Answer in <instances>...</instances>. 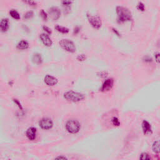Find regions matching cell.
Returning a JSON list of instances; mask_svg holds the SVG:
<instances>
[{
  "mask_svg": "<svg viewBox=\"0 0 160 160\" xmlns=\"http://www.w3.org/2000/svg\"><path fill=\"white\" fill-rule=\"evenodd\" d=\"M116 13L119 22L123 23V22L130 21L131 20V13L126 8L118 6L116 8Z\"/></svg>",
  "mask_w": 160,
  "mask_h": 160,
  "instance_id": "6da1fadb",
  "label": "cell"
},
{
  "mask_svg": "<svg viewBox=\"0 0 160 160\" xmlns=\"http://www.w3.org/2000/svg\"><path fill=\"white\" fill-rule=\"evenodd\" d=\"M60 45L65 50L70 53H74L76 50L74 42L69 39H61L60 41Z\"/></svg>",
  "mask_w": 160,
  "mask_h": 160,
  "instance_id": "7a4b0ae2",
  "label": "cell"
},
{
  "mask_svg": "<svg viewBox=\"0 0 160 160\" xmlns=\"http://www.w3.org/2000/svg\"><path fill=\"white\" fill-rule=\"evenodd\" d=\"M64 97L66 100L69 101H72L73 102H78L81 101L84 98V95L80 93L75 92L73 91H69L65 93Z\"/></svg>",
  "mask_w": 160,
  "mask_h": 160,
  "instance_id": "3957f363",
  "label": "cell"
},
{
  "mask_svg": "<svg viewBox=\"0 0 160 160\" xmlns=\"http://www.w3.org/2000/svg\"><path fill=\"white\" fill-rule=\"evenodd\" d=\"M67 131L71 133H76L80 130V124L76 120H69L66 124Z\"/></svg>",
  "mask_w": 160,
  "mask_h": 160,
  "instance_id": "277c9868",
  "label": "cell"
},
{
  "mask_svg": "<svg viewBox=\"0 0 160 160\" xmlns=\"http://www.w3.org/2000/svg\"><path fill=\"white\" fill-rule=\"evenodd\" d=\"M88 20L93 28L99 29L101 26V21L100 18L98 16H93L91 15H87Z\"/></svg>",
  "mask_w": 160,
  "mask_h": 160,
  "instance_id": "5b68a950",
  "label": "cell"
},
{
  "mask_svg": "<svg viewBox=\"0 0 160 160\" xmlns=\"http://www.w3.org/2000/svg\"><path fill=\"white\" fill-rule=\"evenodd\" d=\"M48 13L53 20H57L58 19H59L61 16L60 10L56 6H53L49 9Z\"/></svg>",
  "mask_w": 160,
  "mask_h": 160,
  "instance_id": "8992f818",
  "label": "cell"
},
{
  "mask_svg": "<svg viewBox=\"0 0 160 160\" xmlns=\"http://www.w3.org/2000/svg\"><path fill=\"white\" fill-rule=\"evenodd\" d=\"M39 124L40 127L44 130H50L53 127V121L51 119L48 118H43Z\"/></svg>",
  "mask_w": 160,
  "mask_h": 160,
  "instance_id": "52a82bcc",
  "label": "cell"
},
{
  "mask_svg": "<svg viewBox=\"0 0 160 160\" xmlns=\"http://www.w3.org/2000/svg\"><path fill=\"white\" fill-rule=\"evenodd\" d=\"M39 37H40V39H41V41L45 46H50L52 45V44H53L52 40L47 33H42L40 34Z\"/></svg>",
  "mask_w": 160,
  "mask_h": 160,
  "instance_id": "ba28073f",
  "label": "cell"
},
{
  "mask_svg": "<svg viewBox=\"0 0 160 160\" xmlns=\"http://www.w3.org/2000/svg\"><path fill=\"white\" fill-rule=\"evenodd\" d=\"M44 82L48 86H54L58 83V79L51 75L47 74L44 78Z\"/></svg>",
  "mask_w": 160,
  "mask_h": 160,
  "instance_id": "9c48e42d",
  "label": "cell"
},
{
  "mask_svg": "<svg viewBox=\"0 0 160 160\" xmlns=\"http://www.w3.org/2000/svg\"><path fill=\"white\" fill-rule=\"evenodd\" d=\"M113 85V79H106L104 82L103 86L101 87V91H109L110 90Z\"/></svg>",
  "mask_w": 160,
  "mask_h": 160,
  "instance_id": "30bf717a",
  "label": "cell"
},
{
  "mask_svg": "<svg viewBox=\"0 0 160 160\" xmlns=\"http://www.w3.org/2000/svg\"><path fill=\"white\" fill-rule=\"evenodd\" d=\"M36 129L34 127H31L28 129L27 131H26V136H27L28 138L30 140H34L36 138Z\"/></svg>",
  "mask_w": 160,
  "mask_h": 160,
  "instance_id": "8fae6325",
  "label": "cell"
},
{
  "mask_svg": "<svg viewBox=\"0 0 160 160\" xmlns=\"http://www.w3.org/2000/svg\"><path fill=\"white\" fill-rule=\"evenodd\" d=\"M142 128H143L144 134L147 135L149 134V133H152V126H151V124L148 121L144 120L143 121V123H142Z\"/></svg>",
  "mask_w": 160,
  "mask_h": 160,
  "instance_id": "7c38bea8",
  "label": "cell"
},
{
  "mask_svg": "<svg viewBox=\"0 0 160 160\" xmlns=\"http://www.w3.org/2000/svg\"><path fill=\"white\" fill-rule=\"evenodd\" d=\"M0 28L3 32H5L9 28V20L8 18L2 19L0 23Z\"/></svg>",
  "mask_w": 160,
  "mask_h": 160,
  "instance_id": "4fadbf2b",
  "label": "cell"
},
{
  "mask_svg": "<svg viewBox=\"0 0 160 160\" xmlns=\"http://www.w3.org/2000/svg\"><path fill=\"white\" fill-rule=\"evenodd\" d=\"M32 61L33 63L36 65H39L42 63V58L41 56L39 53H35L33 55L32 58Z\"/></svg>",
  "mask_w": 160,
  "mask_h": 160,
  "instance_id": "5bb4252c",
  "label": "cell"
},
{
  "mask_svg": "<svg viewBox=\"0 0 160 160\" xmlns=\"http://www.w3.org/2000/svg\"><path fill=\"white\" fill-rule=\"evenodd\" d=\"M29 47V43L26 40H21L18 44L17 48L19 49V50H26Z\"/></svg>",
  "mask_w": 160,
  "mask_h": 160,
  "instance_id": "9a60e30c",
  "label": "cell"
},
{
  "mask_svg": "<svg viewBox=\"0 0 160 160\" xmlns=\"http://www.w3.org/2000/svg\"><path fill=\"white\" fill-rule=\"evenodd\" d=\"M152 150L155 153H160V140L154 141L152 145Z\"/></svg>",
  "mask_w": 160,
  "mask_h": 160,
  "instance_id": "2e32d148",
  "label": "cell"
},
{
  "mask_svg": "<svg viewBox=\"0 0 160 160\" xmlns=\"http://www.w3.org/2000/svg\"><path fill=\"white\" fill-rule=\"evenodd\" d=\"M55 29L58 31V32H60L61 33H68L69 32V29L64 27V26H61L60 25H56L55 26Z\"/></svg>",
  "mask_w": 160,
  "mask_h": 160,
  "instance_id": "e0dca14e",
  "label": "cell"
},
{
  "mask_svg": "<svg viewBox=\"0 0 160 160\" xmlns=\"http://www.w3.org/2000/svg\"><path fill=\"white\" fill-rule=\"evenodd\" d=\"M10 14L11 16V17L13 18H15L16 20L20 19V15L19 14V13L16 10H10Z\"/></svg>",
  "mask_w": 160,
  "mask_h": 160,
  "instance_id": "ac0fdd59",
  "label": "cell"
},
{
  "mask_svg": "<svg viewBox=\"0 0 160 160\" xmlns=\"http://www.w3.org/2000/svg\"><path fill=\"white\" fill-rule=\"evenodd\" d=\"M140 160H150V158L147 153H143L140 156Z\"/></svg>",
  "mask_w": 160,
  "mask_h": 160,
  "instance_id": "d6986e66",
  "label": "cell"
},
{
  "mask_svg": "<svg viewBox=\"0 0 160 160\" xmlns=\"http://www.w3.org/2000/svg\"><path fill=\"white\" fill-rule=\"evenodd\" d=\"M33 16V12L32 11H28L26 13L24 16V18L26 20H28V19L31 18H32Z\"/></svg>",
  "mask_w": 160,
  "mask_h": 160,
  "instance_id": "ffe728a7",
  "label": "cell"
},
{
  "mask_svg": "<svg viewBox=\"0 0 160 160\" xmlns=\"http://www.w3.org/2000/svg\"><path fill=\"white\" fill-rule=\"evenodd\" d=\"M40 15H41V16L42 17V18L44 20L46 21L47 19H48V15L46 14V13L43 10H41V11H40Z\"/></svg>",
  "mask_w": 160,
  "mask_h": 160,
  "instance_id": "44dd1931",
  "label": "cell"
},
{
  "mask_svg": "<svg viewBox=\"0 0 160 160\" xmlns=\"http://www.w3.org/2000/svg\"><path fill=\"white\" fill-rule=\"evenodd\" d=\"M137 8H138V9L139 10L142 11H143L145 10V8L144 4L142 3L141 2H140V3H138V4Z\"/></svg>",
  "mask_w": 160,
  "mask_h": 160,
  "instance_id": "7402d4cb",
  "label": "cell"
},
{
  "mask_svg": "<svg viewBox=\"0 0 160 160\" xmlns=\"http://www.w3.org/2000/svg\"><path fill=\"white\" fill-rule=\"evenodd\" d=\"M154 57H155V60H156V62H158V63H160V53L158 52L155 53Z\"/></svg>",
  "mask_w": 160,
  "mask_h": 160,
  "instance_id": "603a6c76",
  "label": "cell"
},
{
  "mask_svg": "<svg viewBox=\"0 0 160 160\" xmlns=\"http://www.w3.org/2000/svg\"><path fill=\"white\" fill-rule=\"evenodd\" d=\"M43 29H44V31H45V32L47 33L48 34H51V33H52V32H51V29H50V28H48V26H44L43 27Z\"/></svg>",
  "mask_w": 160,
  "mask_h": 160,
  "instance_id": "cb8c5ba5",
  "label": "cell"
},
{
  "mask_svg": "<svg viewBox=\"0 0 160 160\" xmlns=\"http://www.w3.org/2000/svg\"><path fill=\"white\" fill-rule=\"evenodd\" d=\"M85 59H86V56H85V55H79L77 57V60L78 61H84Z\"/></svg>",
  "mask_w": 160,
  "mask_h": 160,
  "instance_id": "d4e9b609",
  "label": "cell"
},
{
  "mask_svg": "<svg viewBox=\"0 0 160 160\" xmlns=\"http://www.w3.org/2000/svg\"><path fill=\"white\" fill-rule=\"evenodd\" d=\"M113 123L114 125H116V126H119V124H120L119 120L117 118H114L113 119Z\"/></svg>",
  "mask_w": 160,
  "mask_h": 160,
  "instance_id": "484cf974",
  "label": "cell"
},
{
  "mask_svg": "<svg viewBox=\"0 0 160 160\" xmlns=\"http://www.w3.org/2000/svg\"><path fill=\"white\" fill-rule=\"evenodd\" d=\"M72 3V1H62V4H64V5H66V6H68V5H70Z\"/></svg>",
  "mask_w": 160,
  "mask_h": 160,
  "instance_id": "4316f807",
  "label": "cell"
},
{
  "mask_svg": "<svg viewBox=\"0 0 160 160\" xmlns=\"http://www.w3.org/2000/svg\"><path fill=\"white\" fill-rule=\"evenodd\" d=\"M26 3H28L29 4V5H32V6H35L36 4V3L35 1H25Z\"/></svg>",
  "mask_w": 160,
  "mask_h": 160,
  "instance_id": "83f0119b",
  "label": "cell"
},
{
  "mask_svg": "<svg viewBox=\"0 0 160 160\" xmlns=\"http://www.w3.org/2000/svg\"><path fill=\"white\" fill-rule=\"evenodd\" d=\"M55 160H67V159H66L65 157H63V156H59L58 157L55 159Z\"/></svg>",
  "mask_w": 160,
  "mask_h": 160,
  "instance_id": "f1b7e54d",
  "label": "cell"
},
{
  "mask_svg": "<svg viewBox=\"0 0 160 160\" xmlns=\"http://www.w3.org/2000/svg\"><path fill=\"white\" fill-rule=\"evenodd\" d=\"M113 32H114V33H115V34H116L117 35H118V36H120V34H119V33L118 32V30L116 29H115V28H113Z\"/></svg>",
  "mask_w": 160,
  "mask_h": 160,
  "instance_id": "f546056e",
  "label": "cell"
},
{
  "mask_svg": "<svg viewBox=\"0 0 160 160\" xmlns=\"http://www.w3.org/2000/svg\"><path fill=\"white\" fill-rule=\"evenodd\" d=\"M15 103H16V104H18V106H19V107L20 108H21V109H22V107H21V104L19 103V101H18L17 100H15Z\"/></svg>",
  "mask_w": 160,
  "mask_h": 160,
  "instance_id": "4dcf8cb0",
  "label": "cell"
},
{
  "mask_svg": "<svg viewBox=\"0 0 160 160\" xmlns=\"http://www.w3.org/2000/svg\"><path fill=\"white\" fill-rule=\"evenodd\" d=\"M75 30H76V32H74V33H75V34H77V33L79 32V28L78 27H76V28L74 29V31H75Z\"/></svg>",
  "mask_w": 160,
  "mask_h": 160,
  "instance_id": "1f68e13d",
  "label": "cell"
}]
</instances>
